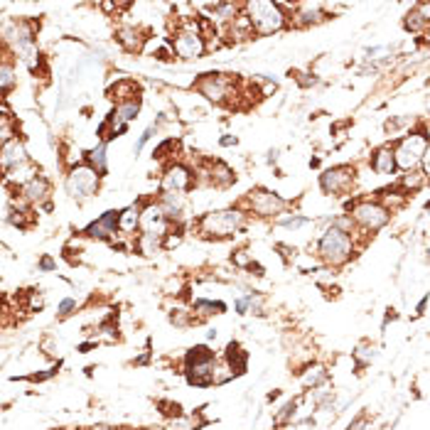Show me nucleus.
Segmentation results:
<instances>
[{
	"mask_svg": "<svg viewBox=\"0 0 430 430\" xmlns=\"http://www.w3.org/2000/svg\"><path fill=\"white\" fill-rule=\"evenodd\" d=\"M317 251L327 263L339 266V263H344L352 258V236H349V232H342V229H337V227H329L327 232L320 236Z\"/></svg>",
	"mask_w": 430,
	"mask_h": 430,
	"instance_id": "1",
	"label": "nucleus"
},
{
	"mask_svg": "<svg viewBox=\"0 0 430 430\" xmlns=\"http://www.w3.org/2000/svg\"><path fill=\"white\" fill-rule=\"evenodd\" d=\"M248 20L253 25V32L258 34H271L278 32V30L286 25V15H283V8L278 3H263V0H256V3H248Z\"/></svg>",
	"mask_w": 430,
	"mask_h": 430,
	"instance_id": "2",
	"label": "nucleus"
},
{
	"mask_svg": "<svg viewBox=\"0 0 430 430\" xmlns=\"http://www.w3.org/2000/svg\"><path fill=\"white\" fill-rule=\"evenodd\" d=\"M244 227V214L239 209H222V212H212L202 219L204 234H212V236H232L239 229Z\"/></svg>",
	"mask_w": 430,
	"mask_h": 430,
	"instance_id": "3",
	"label": "nucleus"
},
{
	"mask_svg": "<svg viewBox=\"0 0 430 430\" xmlns=\"http://www.w3.org/2000/svg\"><path fill=\"white\" fill-rule=\"evenodd\" d=\"M428 141L423 133H411V136L401 138V143L393 150V158H396V167L401 170H413L418 163H423V155H426Z\"/></svg>",
	"mask_w": 430,
	"mask_h": 430,
	"instance_id": "4",
	"label": "nucleus"
},
{
	"mask_svg": "<svg viewBox=\"0 0 430 430\" xmlns=\"http://www.w3.org/2000/svg\"><path fill=\"white\" fill-rule=\"evenodd\" d=\"M99 187V172L89 165H77L67 175V192L74 199H89Z\"/></svg>",
	"mask_w": 430,
	"mask_h": 430,
	"instance_id": "5",
	"label": "nucleus"
},
{
	"mask_svg": "<svg viewBox=\"0 0 430 430\" xmlns=\"http://www.w3.org/2000/svg\"><path fill=\"white\" fill-rule=\"evenodd\" d=\"M349 217L354 219V224H359V227L367 229V232H379V229L388 224L391 212H388L386 207H381V204H377V202H362V204H357V207L352 209V214H349Z\"/></svg>",
	"mask_w": 430,
	"mask_h": 430,
	"instance_id": "6",
	"label": "nucleus"
},
{
	"mask_svg": "<svg viewBox=\"0 0 430 430\" xmlns=\"http://www.w3.org/2000/svg\"><path fill=\"white\" fill-rule=\"evenodd\" d=\"M248 207L251 212H256L258 217H276L283 209L288 207V202L276 192H268V189H253L248 192Z\"/></svg>",
	"mask_w": 430,
	"mask_h": 430,
	"instance_id": "7",
	"label": "nucleus"
},
{
	"mask_svg": "<svg viewBox=\"0 0 430 430\" xmlns=\"http://www.w3.org/2000/svg\"><path fill=\"white\" fill-rule=\"evenodd\" d=\"M354 182V167L349 165H339V167H332L320 177V187H322L324 194H339L347 192L349 184Z\"/></svg>",
	"mask_w": 430,
	"mask_h": 430,
	"instance_id": "8",
	"label": "nucleus"
},
{
	"mask_svg": "<svg viewBox=\"0 0 430 430\" xmlns=\"http://www.w3.org/2000/svg\"><path fill=\"white\" fill-rule=\"evenodd\" d=\"M175 52L182 59H199L204 54V37L197 27H187L175 39Z\"/></svg>",
	"mask_w": 430,
	"mask_h": 430,
	"instance_id": "9",
	"label": "nucleus"
},
{
	"mask_svg": "<svg viewBox=\"0 0 430 430\" xmlns=\"http://www.w3.org/2000/svg\"><path fill=\"white\" fill-rule=\"evenodd\" d=\"M118 224H121V212L111 209V212H106L101 219L89 224V227L84 229V234L91 239H111L113 234L118 232Z\"/></svg>",
	"mask_w": 430,
	"mask_h": 430,
	"instance_id": "10",
	"label": "nucleus"
},
{
	"mask_svg": "<svg viewBox=\"0 0 430 430\" xmlns=\"http://www.w3.org/2000/svg\"><path fill=\"white\" fill-rule=\"evenodd\" d=\"M192 187V172L184 165H170L163 177V192H184Z\"/></svg>",
	"mask_w": 430,
	"mask_h": 430,
	"instance_id": "11",
	"label": "nucleus"
},
{
	"mask_svg": "<svg viewBox=\"0 0 430 430\" xmlns=\"http://www.w3.org/2000/svg\"><path fill=\"white\" fill-rule=\"evenodd\" d=\"M197 89L202 96H207L209 101H217V103H222L224 96H229V82L222 74H204L202 82L197 84Z\"/></svg>",
	"mask_w": 430,
	"mask_h": 430,
	"instance_id": "12",
	"label": "nucleus"
},
{
	"mask_svg": "<svg viewBox=\"0 0 430 430\" xmlns=\"http://www.w3.org/2000/svg\"><path fill=\"white\" fill-rule=\"evenodd\" d=\"M0 163H3L5 172H10V170H15V167H20V165L27 163V150H25L23 141H18V138L5 141L3 150H0Z\"/></svg>",
	"mask_w": 430,
	"mask_h": 430,
	"instance_id": "13",
	"label": "nucleus"
},
{
	"mask_svg": "<svg viewBox=\"0 0 430 430\" xmlns=\"http://www.w3.org/2000/svg\"><path fill=\"white\" fill-rule=\"evenodd\" d=\"M141 227L148 236H158V239L165 236V232H167V217H165L160 204L158 207H148L141 214Z\"/></svg>",
	"mask_w": 430,
	"mask_h": 430,
	"instance_id": "14",
	"label": "nucleus"
},
{
	"mask_svg": "<svg viewBox=\"0 0 430 430\" xmlns=\"http://www.w3.org/2000/svg\"><path fill=\"white\" fill-rule=\"evenodd\" d=\"M20 192H23V197L27 199V202L39 204V202H44V199H47V194H49V182L37 175V177L30 179L27 184H23V187H20Z\"/></svg>",
	"mask_w": 430,
	"mask_h": 430,
	"instance_id": "15",
	"label": "nucleus"
},
{
	"mask_svg": "<svg viewBox=\"0 0 430 430\" xmlns=\"http://www.w3.org/2000/svg\"><path fill=\"white\" fill-rule=\"evenodd\" d=\"M372 170L381 177L391 175L396 170V158H393V150L391 148H379L372 158Z\"/></svg>",
	"mask_w": 430,
	"mask_h": 430,
	"instance_id": "16",
	"label": "nucleus"
},
{
	"mask_svg": "<svg viewBox=\"0 0 430 430\" xmlns=\"http://www.w3.org/2000/svg\"><path fill=\"white\" fill-rule=\"evenodd\" d=\"M160 207H163V212H165V217H167V219H179V217H182V209H184L182 192H163Z\"/></svg>",
	"mask_w": 430,
	"mask_h": 430,
	"instance_id": "17",
	"label": "nucleus"
},
{
	"mask_svg": "<svg viewBox=\"0 0 430 430\" xmlns=\"http://www.w3.org/2000/svg\"><path fill=\"white\" fill-rule=\"evenodd\" d=\"M227 359H229V367H232V374L246 372V354L241 352V347L236 342H232L227 347Z\"/></svg>",
	"mask_w": 430,
	"mask_h": 430,
	"instance_id": "18",
	"label": "nucleus"
},
{
	"mask_svg": "<svg viewBox=\"0 0 430 430\" xmlns=\"http://www.w3.org/2000/svg\"><path fill=\"white\" fill-rule=\"evenodd\" d=\"M89 167H94L99 172V177L106 175V145H96L94 150H89Z\"/></svg>",
	"mask_w": 430,
	"mask_h": 430,
	"instance_id": "19",
	"label": "nucleus"
},
{
	"mask_svg": "<svg viewBox=\"0 0 430 430\" xmlns=\"http://www.w3.org/2000/svg\"><path fill=\"white\" fill-rule=\"evenodd\" d=\"M320 20H324L322 15V8H320L317 3H305L300 5V13H298V23L300 25H310V23H320Z\"/></svg>",
	"mask_w": 430,
	"mask_h": 430,
	"instance_id": "20",
	"label": "nucleus"
},
{
	"mask_svg": "<svg viewBox=\"0 0 430 430\" xmlns=\"http://www.w3.org/2000/svg\"><path fill=\"white\" fill-rule=\"evenodd\" d=\"M377 359V347L374 344H359L357 349H354V362H357V367L359 369H364V367H369V364Z\"/></svg>",
	"mask_w": 430,
	"mask_h": 430,
	"instance_id": "21",
	"label": "nucleus"
},
{
	"mask_svg": "<svg viewBox=\"0 0 430 430\" xmlns=\"http://www.w3.org/2000/svg\"><path fill=\"white\" fill-rule=\"evenodd\" d=\"M234 179H236V177H234V172L224 163H214L212 165V182L214 184H219V187H229Z\"/></svg>",
	"mask_w": 430,
	"mask_h": 430,
	"instance_id": "22",
	"label": "nucleus"
},
{
	"mask_svg": "<svg viewBox=\"0 0 430 430\" xmlns=\"http://www.w3.org/2000/svg\"><path fill=\"white\" fill-rule=\"evenodd\" d=\"M141 224V209L138 207H128L121 212V224H118V229L121 232H133V229Z\"/></svg>",
	"mask_w": 430,
	"mask_h": 430,
	"instance_id": "23",
	"label": "nucleus"
},
{
	"mask_svg": "<svg viewBox=\"0 0 430 430\" xmlns=\"http://www.w3.org/2000/svg\"><path fill=\"white\" fill-rule=\"evenodd\" d=\"M118 39H121V44L128 49V52H136V49H141V37H138V30L136 27H123L121 32H118Z\"/></svg>",
	"mask_w": 430,
	"mask_h": 430,
	"instance_id": "24",
	"label": "nucleus"
},
{
	"mask_svg": "<svg viewBox=\"0 0 430 430\" xmlns=\"http://www.w3.org/2000/svg\"><path fill=\"white\" fill-rule=\"evenodd\" d=\"M0 84H3V94H5V96H8L10 89H13V84H15L13 67H10L8 62H3V67H0Z\"/></svg>",
	"mask_w": 430,
	"mask_h": 430,
	"instance_id": "25",
	"label": "nucleus"
},
{
	"mask_svg": "<svg viewBox=\"0 0 430 430\" xmlns=\"http://www.w3.org/2000/svg\"><path fill=\"white\" fill-rule=\"evenodd\" d=\"M327 381V372H324L322 367H315V369H310L308 372V377H305V386H320V384H324Z\"/></svg>",
	"mask_w": 430,
	"mask_h": 430,
	"instance_id": "26",
	"label": "nucleus"
},
{
	"mask_svg": "<svg viewBox=\"0 0 430 430\" xmlns=\"http://www.w3.org/2000/svg\"><path fill=\"white\" fill-rule=\"evenodd\" d=\"M310 219L308 217H286V219H278V224L286 229H298V227H305Z\"/></svg>",
	"mask_w": 430,
	"mask_h": 430,
	"instance_id": "27",
	"label": "nucleus"
},
{
	"mask_svg": "<svg viewBox=\"0 0 430 430\" xmlns=\"http://www.w3.org/2000/svg\"><path fill=\"white\" fill-rule=\"evenodd\" d=\"M177 148V141H175V138H170V141H165V143H160L158 148H155V153H153V158H165V153H167V150H175Z\"/></svg>",
	"mask_w": 430,
	"mask_h": 430,
	"instance_id": "28",
	"label": "nucleus"
},
{
	"mask_svg": "<svg viewBox=\"0 0 430 430\" xmlns=\"http://www.w3.org/2000/svg\"><path fill=\"white\" fill-rule=\"evenodd\" d=\"M72 310H77V300H74V298H64L62 303H59L57 312L62 315V317H67V315H72Z\"/></svg>",
	"mask_w": 430,
	"mask_h": 430,
	"instance_id": "29",
	"label": "nucleus"
},
{
	"mask_svg": "<svg viewBox=\"0 0 430 430\" xmlns=\"http://www.w3.org/2000/svg\"><path fill=\"white\" fill-rule=\"evenodd\" d=\"M295 408H298V406H295V401L286 403V406H283V411L278 413V421H281V423H286L290 416H295Z\"/></svg>",
	"mask_w": 430,
	"mask_h": 430,
	"instance_id": "30",
	"label": "nucleus"
},
{
	"mask_svg": "<svg viewBox=\"0 0 430 430\" xmlns=\"http://www.w3.org/2000/svg\"><path fill=\"white\" fill-rule=\"evenodd\" d=\"M153 133H155V126H150V128H148V131H145V133H143V136H141V141H138V143H136V153H141V150H143V145H145V143H148V141H150V136H153Z\"/></svg>",
	"mask_w": 430,
	"mask_h": 430,
	"instance_id": "31",
	"label": "nucleus"
},
{
	"mask_svg": "<svg viewBox=\"0 0 430 430\" xmlns=\"http://www.w3.org/2000/svg\"><path fill=\"white\" fill-rule=\"evenodd\" d=\"M423 170H426V175L430 177V143H428V148H426V155H423Z\"/></svg>",
	"mask_w": 430,
	"mask_h": 430,
	"instance_id": "32",
	"label": "nucleus"
},
{
	"mask_svg": "<svg viewBox=\"0 0 430 430\" xmlns=\"http://www.w3.org/2000/svg\"><path fill=\"white\" fill-rule=\"evenodd\" d=\"M39 266H42L44 271H52V268H54V261H52V258H42V263H39Z\"/></svg>",
	"mask_w": 430,
	"mask_h": 430,
	"instance_id": "33",
	"label": "nucleus"
},
{
	"mask_svg": "<svg viewBox=\"0 0 430 430\" xmlns=\"http://www.w3.org/2000/svg\"><path fill=\"white\" fill-rule=\"evenodd\" d=\"M232 143H236V138H222V145H232Z\"/></svg>",
	"mask_w": 430,
	"mask_h": 430,
	"instance_id": "34",
	"label": "nucleus"
},
{
	"mask_svg": "<svg viewBox=\"0 0 430 430\" xmlns=\"http://www.w3.org/2000/svg\"><path fill=\"white\" fill-rule=\"evenodd\" d=\"M423 37H426V44L430 47V25H428V30H426V32H423Z\"/></svg>",
	"mask_w": 430,
	"mask_h": 430,
	"instance_id": "35",
	"label": "nucleus"
}]
</instances>
